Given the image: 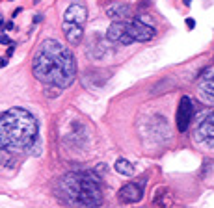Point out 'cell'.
<instances>
[{"mask_svg":"<svg viewBox=\"0 0 214 208\" xmlns=\"http://www.w3.org/2000/svg\"><path fill=\"white\" fill-rule=\"evenodd\" d=\"M32 73L39 82L47 86L69 87L76 76V61L73 52L60 41L45 39L34 56Z\"/></svg>","mask_w":214,"mask_h":208,"instance_id":"1","label":"cell"},{"mask_svg":"<svg viewBox=\"0 0 214 208\" xmlns=\"http://www.w3.org/2000/svg\"><path fill=\"white\" fill-rule=\"evenodd\" d=\"M35 138L37 121L30 112L22 108H11L0 115V147L6 151H26L34 145Z\"/></svg>","mask_w":214,"mask_h":208,"instance_id":"2","label":"cell"},{"mask_svg":"<svg viewBox=\"0 0 214 208\" xmlns=\"http://www.w3.org/2000/svg\"><path fill=\"white\" fill-rule=\"evenodd\" d=\"M60 190L80 206H99L102 203L99 179L93 173H69L61 179Z\"/></svg>","mask_w":214,"mask_h":208,"instance_id":"3","label":"cell"},{"mask_svg":"<svg viewBox=\"0 0 214 208\" xmlns=\"http://www.w3.org/2000/svg\"><path fill=\"white\" fill-rule=\"evenodd\" d=\"M127 32L132 35L134 41H140V43H145V41H151L155 37V28L140 19H134L130 22H127Z\"/></svg>","mask_w":214,"mask_h":208,"instance_id":"4","label":"cell"},{"mask_svg":"<svg viewBox=\"0 0 214 208\" xmlns=\"http://www.w3.org/2000/svg\"><path fill=\"white\" fill-rule=\"evenodd\" d=\"M192 115H194V104H192L190 97L184 95V97H181V100H179V108H177V115H175L179 132H186V130H188L190 121H192Z\"/></svg>","mask_w":214,"mask_h":208,"instance_id":"5","label":"cell"},{"mask_svg":"<svg viewBox=\"0 0 214 208\" xmlns=\"http://www.w3.org/2000/svg\"><path fill=\"white\" fill-rule=\"evenodd\" d=\"M106 37L114 43H121V45H130L134 43L132 35L127 32V20H116L110 24L108 32H106Z\"/></svg>","mask_w":214,"mask_h":208,"instance_id":"6","label":"cell"},{"mask_svg":"<svg viewBox=\"0 0 214 208\" xmlns=\"http://www.w3.org/2000/svg\"><path fill=\"white\" fill-rule=\"evenodd\" d=\"M143 184H145V179H140V182H129V184H125L119 190V199L123 203H138V201H142Z\"/></svg>","mask_w":214,"mask_h":208,"instance_id":"7","label":"cell"},{"mask_svg":"<svg viewBox=\"0 0 214 208\" xmlns=\"http://www.w3.org/2000/svg\"><path fill=\"white\" fill-rule=\"evenodd\" d=\"M61 30L65 33V39L71 46H78L82 37H84V30H82V24H76V22H69V20H63L61 24Z\"/></svg>","mask_w":214,"mask_h":208,"instance_id":"8","label":"cell"},{"mask_svg":"<svg viewBox=\"0 0 214 208\" xmlns=\"http://www.w3.org/2000/svg\"><path fill=\"white\" fill-rule=\"evenodd\" d=\"M88 17V7L80 2H75L71 4L67 9H65V15H63V20H69V22H76V24H82Z\"/></svg>","mask_w":214,"mask_h":208,"instance_id":"9","label":"cell"},{"mask_svg":"<svg viewBox=\"0 0 214 208\" xmlns=\"http://www.w3.org/2000/svg\"><path fill=\"white\" fill-rule=\"evenodd\" d=\"M198 134H199V138H201L205 143H209V145L214 147V112H211V113L201 121V125H199V128H198Z\"/></svg>","mask_w":214,"mask_h":208,"instance_id":"10","label":"cell"},{"mask_svg":"<svg viewBox=\"0 0 214 208\" xmlns=\"http://www.w3.org/2000/svg\"><path fill=\"white\" fill-rule=\"evenodd\" d=\"M106 15H108L110 19L123 20L125 17L130 15V6H129V4H123V2H116L114 6H108V7H106Z\"/></svg>","mask_w":214,"mask_h":208,"instance_id":"11","label":"cell"},{"mask_svg":"<svg viewBox=\"0 0 214 208\" xmlns=\"http://www.w3.org/2000/svg\"><path fill=\"white\" fill-rule=\"evenodd\" d=\"M114 169H116L119 175H125V177H130V175L134 173V166H132L129 160H125V158H117L116 164H114Z\"/></svg>","mask_w":214,"mask_h":208,"instance_id":"12","label":"cell"},{"mask_svg":"<svg viewBox=\"0 0 214 208\" xmlns=\"http://www.w3.org/2000/svg\"><path fill=\"white\" fill-rule=\"evenodd\" d=\"M0 45H11V41L6 33H0Z\"/></svg>","mask_w":214,"mask_h":208,"instance_id":"13","label":"cell"},{"mask_svg":"<svg viewBox=\"0 0 214 208\" xmlns=\"http://www.w3.org/2000/svg\"><path fill=\"white\" fill-rule=\"evenodd\" d=\"M186 26H188L190 30H192V28H196V20H194V19H186Z\"/></svg>","mask_w":214,"mask_h":208,"instance_id":"14","label":"cell"},{"mask_svg":"<svg viewBox=\"0 0 214 208\" xmlns=\"http://www.w3.org/2000/svg\"><path fill=\"white\" fill-rule=\"evenodd\" d=\"M41 20H43V15H39V13H37V15H34V22H35V24H37V22H41Z\"/></svg>","mask_w":214,"mask_h":208,"instance_id":"15","label":"cell"},{"mask_svg":"<svg viewBox=\"0 0 214 208\" xmlns=\"http://www.w3.org/2000/svg\"><path fill=\"white\" fill-rule=\"evenodd\" d=\"M13 52H15V45L11 43V45H9V48H7V56H13Z\"/></svg>","mask_w":214,"mask_h":208,"instance_id":"16","label":"cell"},{"mask_svg":"<svg viewBox=\"0 0 214 208\" xmlns=\"http://www.w3.org/2000/svg\"><path fill=\"white\" fill-rule=\"evenodd\" d=\"M7 65V58H0V69H4Z\"/></svg>","mask_w":214,"mask_h":208,"instance_id":"17","label":"cell"},{"mask_svg":"<svg viewBox=\"0 0 214 208\" xmlns=\"http://www.w3.org/2000/svg\"><path fill=\"white\" fill-rule=\"evenodd\" d=\"M15 28V24H13V20H9V22H6V30H13Z\"/></svg>","mask_w":214,"mask_h":208,"instance_id":"18","label":"cell"},{"mask_svg":"<svg viewBox=\"0 0 214 208\" xmlns=\"http://www.w3.org/2000/svg\"><path fill=\"white\" fill-rule=\"evenodd\" d=\"M4 28H6L4 26V15H0V32H4Z\"/></svg>","mask_w":214,"mask_h":208,"instance_id":"19","label":"cell"},{"mask_svg":"<svg viewBox=\"0 0 214 208\" xmlns=\"http://www.w3.org/2000/svg\"><path fill=\"white\" fill-rule=\"evenodd\" d=\"M20 11H22V7H17V9H15V11H13V17H15V15H19V13H20Z\"/></svg>","mask_w":214,"mask_h":208,"instance_id":"20","label":"cell"},{"mask_svg":"<svg viewBox=\"0 0 214 208\" xmlns=\"http://www.w3.org/2000/svg\"><path fill=\"white\" fill-rule=\"evenodd\" d=\"M192 4V0H184V6H190Z\"/></svg>","mask_w":214,"mask_h":208,"instance_id":"21","label":"cell"},{"mask_svg":"<svg viewBox=\"0 0 214 208\" xmlns=\"http://www.w3.org/2000/svg\"><path fill=\"white\" fill-rule=\"evenodd\" d=\"M34 4H39V0H34Z\"/></svg>","mask_w":214,"mask_h":208,"instance_id":"22","label":"cell"},{"mask_svg":"<svg viewBox=\"0 0 214 208\" xmlns=\"http://www.w3.org/2000/svg\"><path fill=\"white\" fill-rule=\"evenodd\" d=\"M7 2H13V0H7Z\"/></svg>","mask_w":214,"mask_h":208,"instance_id":"23","label":"cell"}]
</instances>
